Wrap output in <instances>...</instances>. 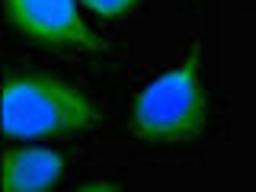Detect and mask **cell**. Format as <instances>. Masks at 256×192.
<instances>
[{
    "label": "cell",
    "instance_id": "cell-1",
    "mask_svg": "<svg viewBox=\"0 0 256 192\" xmlns=\"http://www.w3.org/2000/svg\"><path fill=\"white\" fill-rule=\"evenodd\" d=\"M208 100L202 86V48L189 45V54L170 70L150 80L134 102V132L150 144L189 141L205 128Z\"/></svg>",
    "mask_w": 256,
    "mask_h": 192
},
{
    "label": "cell",
    "instance_id": "cell-2",
    "mask_svg": "<svg viewBox=\"0 0 256 192\" xmlns=\"http://www.w3.org/2000/svg\"><path fill=\"white\" fill-rule=\"evenodd\" d=\"M100 109L84 90L54 77H10L4 93V132L10 138H38L74 128H90Z\"/></svg>",
    "mask_w": 256,
    "mask_h": 192
},
{
    "label": "cell",
    "instance_id": "cell-3",
    "mask_svg": "<svg viewBox=\"0 0 256 192\" xmlns=\"http://www.w3.org/2000/svg\"><path fill=\"white\" fill-rule=\"evenodd\" d=\"M4 4L10 22L36 42L80 48V52H102L106 48L80 20L74 0H4Z\"/></svg>",
    "mask_w": 256,
    "mask_h": 192
},
{
    "label": "cell",
    "instance_id": "cell-4",
    "mask_svg": "<svg viewBox=\"0 0 256 192\" xmlns=\"http://www.w3.org/2000/svg\"><path fill=\"white\" fill-rule=\"evenodd\" d=\"M64 173V157L52 148H13L4 160V192H48Z\"/></svg>",
    "mask_w": 256,
    "mask_h": 192
},
{
    "label": "cell",
    "instance_id": "cell-5",
    "mask_svg": "<svg viewBox=\"0 0 256 192\" xmlns=\"http://www.w3.org/2000/svg\"><path fill=\"white\" fill-rule=\"evenodd\" d=\"M84 4L90 6L96 16H102V20H116V16H122V13H128V10H134L141 0H84Z\"/></svg>",
    "mask_w": 256,
    "mask_h": 192
},
{
    "label": "cell",
    "instance_id": "cell-6",
    "mask_svg": "<svg viewBox=\"0 0 256 192\" xmlns=\"http://www.w3.org/2000/svg\"><path fill=\"white\" fill-rule=\"evenodd\" d=\"M77 192H118V186H112V182H86L84 189Z\"/></svg>",
    "mask_w": 256,
    "mask_h": 192
}]
</instances>
